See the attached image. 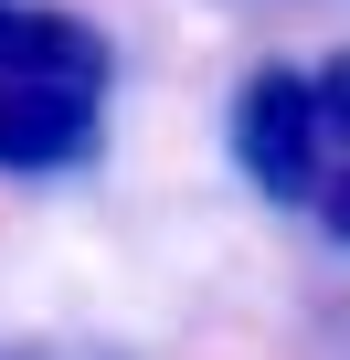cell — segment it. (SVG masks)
Segmentation results:
<instances>
[{
	"label": "cell",
	"instance_id": "1",
	"mask_svg": "<svg viewBox=\"0 0 350 360\" xmlns=\"http://www.w3.org/2000/svg\"><path fill=\"white\" fill-rule=\"evenodd\" d=\"M117 85V43L85 11H43V0H0V169H75L96 159Z\"/></svg>",
	"mask_w": 350,
	"mask_h": 360
},
{
	"label": "cell",
	"instance_id": "2",
	"mask_svg": "<svg viewBox=\"0 0 350 360\" xmlns=\"http://www.w3.org/2000/svg\"><path fill=\"white\" fill-rule=\"evenodd\" d=\"M234 169L255 180L265 202L308 212L318 180H329V148H318V96H308V64H255L234 85Z\"/></svg>",
	"mask_w": 350,
	"mask_h": 360
},
{
	"label": "cell",
	"instance_id": "3",
	"mask_svg": "<svg viewBox=\"0 0 350 360\" xmlns=\"http://www.w3.org/2000/svg\"><path fill=\"white\" fill-rule=\"evenodd\" d=\"M308 96H318V148H350V43L308 64Z\"/></svg>",
	"mask_w": 350,
	"mask_h": 360
},
{
	"label": "cell",
	"instance_id": "4",
	"mask_svg": "<svg viewBox=\"0 0 350 360\" xmlns=\"http://www.w3.org/2000/svg\"><path fill=\"white\" fill-rule=\"evenodd\" d=\"M308 212H318V233H329V244H350V169H329V180H318V202H308Z\"/></svg>",
	"mask_w": 350,
	"mask_h": 360
}]
</instances>
